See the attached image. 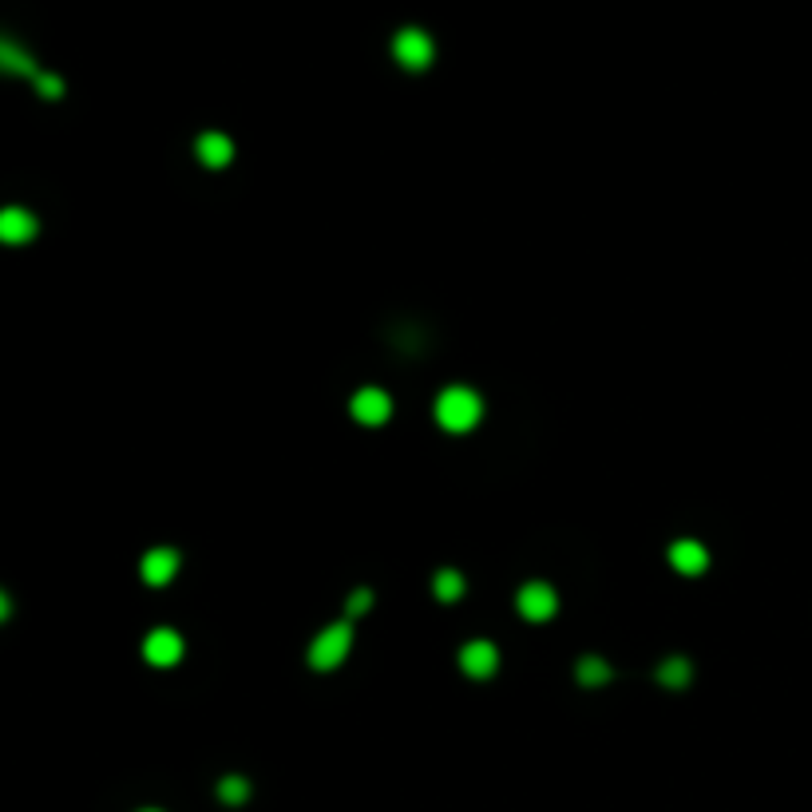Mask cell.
I'll use <instances>...</instances> for the list:
<instances>
[{
    "label": "cell",
    "mask_w": 812,
    "mask_h": 812,
    "mask_svg": "<svg viewBox=\"0 0 812 812\" xmlns=\"http://www.w3.org/2000/svg\"><path fill=\"white\" fill-rule=\"evenodd\" d=\"M436 420L448 428V432H468L476 420H480V397L464 385H452L436 397Z\"/></svg>",
    "instance_id": "obj_1"
},
{
    "label": "cell",
    "mask_w": 812,
    "mask_h": 812,
    "mask_svg": "<svg viewBox=\"0 0 812 812\" xmlns=\"http://www.w3.org/2000/svg\"><path fill=\"white\" fill-rule=\"evenodd\" d=\"M349 646H353V630H349L345 622H337V626H329V630H321V634L313 638V646H309V666H313V670H337V666L345 662Z\"/></svg>",
    "instance_id": "obj_2"
},
{
    "label": "cell",
    "mask_w": 812,
    "mask_h": 812,
    "mask_svg": "<svg viewBox=\"0 0 812 812\" xmlns=\"http://www.w3.org/2000/svg\"><path fill=\"white\" fill-rule=\"evenodd\" d=\"M393 52H397V60H401L405 68L420 72V68H428V64H432L436 44H432V36H428V32H420V28H405V32H397Z\"/></svg>",
    "instance_id": "obj_3"
},
{
    "label": "cell",
    "mask_w": 812,
    "mask_h": 812,
    "mask_svg": "<svg viewBox=\"0 0 812 812\" xmlns=\"http://www.w3.org/2000/svg\"><path fill=\"white\" fill-rule=\"evenodd\" d=\"M143 658H147L151 666H175V662L183 658V638H179L175 630L159 626V630L147 634V642H143Z\"/></svg>",
    "instance_id": "obj_4"
},
{
    "label": "cell",
    "mask_w": 812,
    "mask_h": 812,
    "mask_svg": "<svg viewBox=\"0 0 812 812\" xmlns=\"http://www.w3.org/2000/svg\"><path fill=\"white\" fill-rule=\"evenodd\" d=\"M555 610H559V599H555V591L547 583H527L519 591V614L527 622H547Z\"/></svg>",
    "instance_id": "obj_5"
},
{
    "label": "cell",
    "mask_w": 812,
    "mask_h": 812,
    "mask_svg": "<svg viewBox=\"0 0 812 812\" xmlns=\"http://www.w3.org/2000/svg\"><path fill=\"white\" fill-rule=\"evenodd\" d=\"M36 238V218L24 206H4L0 210V242L4 246H24Z\"/></svg>",
    "instance_id": "obj_6"
},
{
    "label": "cell",
    "mask_w": 812,
    "mask_h": 812,
    "mask_svg": "<svg viewBox=\"0 0 812 812\" xmlns=\"http://www.w3.org/2000/svg\"><path fill=\"white\" fill-rule=\"evenodd\" d=\"M496 666H500V654H496L492 642H468V646L460 650V670H464L468 678H492Z\"/></svg>",
    "instance_id": "obj_7"
},
{
    "label": "cell",
    "mask_w": 812,
    "mask_h": 812,
    "mask_svg": "<svg viewBox=\"0 0 812 812\" xmlns=\"http://www.w3.org/2000/svg\"><path fill=\"white\" fill-rule=\"evenodd\" d=\"M670 567L682 571V575H702L710 567V551L698 543V539H678L670 547Z\"/></svg>",
    "instance_id": "obj_8"
},
{
    "label": "cell",
    "mask_w": 812,
    "mask_h": 812,
    "mask_svg": "<svg viewBox=\"0 0 812 812\" xmlns=\"http://www.w3.org/2000/svg\"><path fill=\"white\" fill-rule=\"evenodd\" d=\"M349 408H353V416H357L361 424H385L389 412H393V401H389V393H381V389H361Z\"/></svg>",
    "instance_id": "obj_9"
},
{
    "label": "cell",
    "mask_w": 812,
    "mask_h": 812,
    "mask_svg": "<svg viewBox=\"0 0 812 812\" xmlns=\"http://www.w3.org/2000/svg\"><path fill=\"white\" fill-rule=\"evenodd\" d=\"M175 571H179V551H171V547H155V551L143 555V579H147L151 587L171 583Z\"/></svg>",
    "instance_id": "obj_10"
},
{
    "label": "cell",
    "mask_w": 812,
    "mask_h": 812,
    "mask_svg": "<svg viewBox=\"0 0 812 812\" xmlns=\"http://www.w3.org/2000/svg\"><path fill=\"white\" fill-rule=\"evenodd\" d=\"M0 72H8V76H40L36 72V64H32V56L20 48V44H12V40H4L0 36Z\"/></svg>",
    "instance_id": "obj_11"
},
{
    "label": "cell",
    "mask_w": 812,
    "mask_h": 812,
    "mask_svg": "<svg viewBox=\"0 0 812 812\" xmlns=\"http://www.w3.org/2000/svg\"><path fill=\"white\" fill-rule=\"evenodd\" d=\"M195 151H199V159H203L206 167H226L234 159V143L226 135H218V131H206Z\"/></svg>",
    "instance_id": "obj_12"
},
{
    "label": "cell",
    "mask_w": 812,
    "mask_h": 812,
    "mask_svg": "<svg viewBox=\"0 0 812 812\" xmlns=\"http://www.w3.org/2000/svg\"><path fill=\"white\" fill-rule=\"evenodd\" d=\"M432 591H436V599H440V603H456V599L464 595V575H460V571H452V567H444V571L432 579Z\"/></svg>",
    "instance_id": "obj_13"
},
{
    "label": "cell",
    "mask_w": 812,
    "mask_h": 812,
    "mask_svg": "<svg viewBox=\"0 0 812 812\" xmlns=\"http://www.w3.org/2000/svg\"><path fill=\"white\" fill-rule=\"evenodd\" d=\"M658 682L670 686V690H682V686L690 682V662H686V658H666V662L658 666Z\"/></svg>",
    "instance_id": "obj_14"
},
{
    "label": "cell",
    "mask_w": 812,
    "mask_h": 812,
    "mask_svg": "<svg viewBox=\"0 0 812 812\" xmlns=\"http://www.w3.org/2000/svg\"><path fill=\"white\" fill-rule=\"evenodd\" d=\"M218 797H222L226 805H242V801L250 797V781H246V777H222V781H218Z\"/></svg>",
    "instance_id": "obj_15"
},
{
    "label": "cell",
    "mask_w": 812,
    "mask_h": 812,
    "mask_svg": "<svg viewBox=\"0 0 812 812\" xmlns=\"http://www.w3.org/2000/svg\"><path fill=\"white\" fill-rule=\"evenodd\" d=\"M579 682L583 686H603V682H610V666L603 658H583L579 662Z\"/></svg>",
    "instance_id": "obj_16"
},
{
    "label": "cell",
    "mask_w": 812,
    "mask_h": 812,
    "mask_svg": "<svg viewBox=\"0 0 812 812\" xmlns=\"http://www.w3.org/2000/svg\"><path fill=\"white\" fill-rule=\"evenodd\" d=\"M36 92H40V96H48V100H56V96H64V84H60L56 76L40 72V76H36Z\"/></svg>",
    "instance_id": "obj_17"
},
{
    "label": "cell",
    "mask_w": 812,
    "mask_h": 812,
    "mask_svg": "<svg viewBox=\"0 0 812 812\" xmlns=\"http://www.w3.org/2000/svg\"><path fill=\"white\" fill-rule=\"evenodd\" d=\"M365 610H369V591H357L349 599V614H365Z\"/></svg>",
    "instance_id": "obj_18"
},
{
    "label": "cell",
    "mask_w": 812,
    "mask_h": 812,
    "mask_svg": "<svg viewBox=\"0 0 812 812\" xmlns=\"http://www.w3.org/2000/svg\"><path fill=\"white\" fill-rule=\"evenodd\" d=\"M8 614H12V603H8V595H4V591H0V622H4V618H8Z\"/></svg>",
    "instance_id": "obj_19"
},
{
    "label": "cell",
    "mask_w": 812,
    "mask_h": 812,
    "mask_svg": "<svg viewBox=\"0 0 812 812\" xmlns=\"http://www.w3.org/2000/svg\"><path fill=\"white\" fill-rule=\"evenodd\" d=\"M143 812H159V809H143Z\"/></svg>",
    "instance_id": "obj_20"
}]
</instances>
